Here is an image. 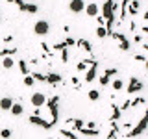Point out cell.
<instances>
[{
  "instance_id": "cell-5",
  "label": "cell",
  "mask_w": 148,
  "mask_h": 139,
  "mask_svg": "<svg viewBox=\"0 0 148 139\" xmlns=\"http://www.w3.org/2000/svg\"><path fill=\"white\" fill-rule=\"evenodd\" d=\"M145 89V83L141 82V78H130V83L126 87V93L128 95H135V93H141Z\"/></svg>"
},
{
  "instance_id": "cell-37",
  "label": "cell",
  "mask_w": 148,
  "mask_h": 139,
  "mask_svg": "<svg viewBox=\"0 0 148 139\" xmlns=\"http://www.w3.org/2000/svg\"><path fill=\"white\" fill-rule=\"evenodd\" d=\"M85 126L91 128V130H98V124H96L95 120H89V122H85Z\"/></svg>"
},
{
  "instance_id": "cell-33",
  "label": "cell",
  "mask_w": 148,
  "mask_h": 139,
  "mask_svg": "<svg viewBox=\"0 0 148 139\" xmlns=\"http://www.w3.org/2000/svg\"><path fill=\"white\" fill-rule=\"evenodd\" d=\"M65 45H67V48H69V46H74V45H76V41H74V37L67 35V39H65Z\"/></svg>"
},
{
  "instance_id": "cell-21",
  "label": "cell",
  "mask_w": 148,
  "mask_h": 139,
  "mask_svg": "<svg viewBox=\"0 0 148 139\" xmlns=\"http://www.w3.org/2000/svg\"><path fill=\"white\" fill-rule=\"evenodd\" d=\"M78 132H80L82 136H89V137H96V136H98V130H91V128H87V126L78 128Z\"/></svg>"
},
{
  "instance_id": "cell-40",
  "label": "cell",
  "mask_w": 148,
  "mask_h": 139,
  "mask_svg": "<svg viewBox=\"0 0 148 139\" xmlns=\"http://www.w3.org/2000/svg\"><path fill=\"white\" fill-rule=\"evenodd\" d=\"M41 48H43L45 52H52V50H50V46L46 45V43H41Z\"/></svg>"
},
{
  "instance_id": "cell-11",
  "label": "cell",
  "mask_w": 148,
  "mask_h": 139,
  "mask_svg": "<svg viewBox=\"0 0 148 139\" xmlns=\"http://www.w3.org/2000/svg\"><path fill=\"white\" fill-rule=\"evenodd\" d=\"M85 0H71L69 2V9H71L72 13H82L83 9H85Z\"/></svg>"
},
{
  "instance_id": "cell-32",
  "label": "cell",
  "mask_w": 148,
  "mask_h": 139,
  "mask_svg": "<svg viewBox=\"0 0 148 139\" xmlns=\"http://www.w3.org/2000/svg\"><path fill=\"white\" fill-rule=\"evenodd\" d=\"M61 61H63V63L69 61V48H63V50H61Z\"/></svg>"
},
{
  "instance_id": "cell-1",
  "label": "cell",
  "mask_w": 148,
  "mask_h": 139,
  "mask_svg": "<svg viewBox=\"0 0 148 139\" xmlns=\"http://www.w3.org/2000/svg\"><path fill=\"white\" fill-rule=\"evenodd\" d=\"M145 132H146V113H143L141 120H139V122L135 124V126H132V128H130V132L122 133V137H126V139H133V137H139V136H143Z\"/></svg>"
},
{
  "instance_id": "cell-25",
  "label": "cell",
  "mask_w": 148,
  "mask_h": 139,
  "mask_svg": "<svg viewBox=\"0 0 148 139\" xmlns=\"http://www.w3.org/2000/svg\"><path fill=\"white\" fill-rule=\"evenodd\" d=\"M30 74L35 82H46V74H43V72H30Z\"/></svg>"
},
{
  "instance_id": "cell-20",
  "label": "cell",
  "mask_w": 148,
  "mask_h": 139,
  "mask_svg": "<svg viewBox=\"0 0 148 139\" xmlns=\"http://www.w3.org/2000/svg\"><path fill=\"white\" fill-rule=\"evenodd\" d=\"M76 46H82V48L85 50V52H89V54L92 52V45H91L87 39H78V41H76Z\"/></svg>"
},
{
  "instance_id": "cell-39",
  "label": "cell",
  "mask_w": 148,
  "mask_h": 139,
  "mask_svg": "<svg viewBox=\"0 0 148 139\" xmlns=\"http://www.w3.org/2000/svg\"><path fill=\"white\" fill-rule=\"evenodd\" d=\"M72 85L76 87V89H80V80H78L76 76H72Z\"/></svg>"
},
{
  "instance_id": "cell-3",
  "label": "cell",
  "mask_w": 148,
  "mask_h": 139,
  "mask_svg": "<svg viewBox=\"0 0 148 139\" xmlns=\"http://www.w3.org/2000/svg\"><path fill=\"white\" fill-rule=\"evenodd\" d=\"M45 106H48V111H50V115H52V120H48V122L54 126V124L59 120V96L56 95L52 98H46Z\"/></svg>"
},
{
  "instance_id": "cell-22",
  "label": "cell",
  "mask_w": 148,
  "mask_h": 139,
  "mask_svg": "<svg viewBox=\"0 0 148 139\" xmlns=\"http://www.w3.org/2000/svg\"><path fill=\"white\" fill-rule=\"evenodd\" d=\"M128 2H130V0H122V2H120V15H119V19H120V21H124V19H126V15H128ZM119 21V22H120Z\"/></svg>"
},
{
  "instance_id": "cell-34",
  "label": "cell",
  "mask_w": 148,
  "mask_h": 139,
  "mask_svg": "<svg viewBox=\"0 0 148 139\" xmlns=\"http://www.w3.org/2000/svg\"><path fill=\"white\" fill-rule=\"evenodd\" d=\"M133 41H135V43H139V45H141V43H145V35L135 34V35H133Z\"/></svg>"
},
{
  "instance_id": "cell-6",
  "label": "cell",
  "mask_w": 148,
  "mask_h": 139,
  "mask_svg": "<svg viewBox=\"0 0 148 139\" xmlns=\"http://www.w3.org/2000/svg\"><path fill=\"white\" fill-rule=\"evenodd\" d=\"M111 37H113V39H117L119 43H120V50H122V52H128V50H130L132 43L128 41V37L124 35L122 32H113V34H111Z\"/></svg>"
},
{
  "instance_id": "cell-12",
  "label": "cell",
  "mask_w": 148,
  "mask_h": 139,
  "mask_svg": "<svg viewBox=\"0 0 148 139\" xmlns=\"http://www.w3.org/2000/svg\"><path fill=\"white\" fill-rule=\"evenodd\" d=\"M115 74H117V69H108V71H106V72L98 78L100 85H102V87H106V85H108V83L111 82V76H115Z\"/></svg>"
},
{
  "instance_id": "cell-16",
  "label": "cell",
  "mask_w": 148,
  "mask_h": 139,
  "mask_svg": "<svg viewBox=\"0 0 148 139\" xmlns=\"http://www.w3.org/2000/svg\"><path fill=\"white\" fill-rule=\"evenodd\" d=\"M13 100L11 96H2V98H0V109L2 111H9L11 109V106H13Z\"/></svg>"
},
{
  "instance_id": "cell-23",
  "label": "cell",
  "mask_w": 148,
  "mask_h": 139,
  "mask_svg": "<svg viewBox=\"0 0 148 139\" xmlns=\"http://www.w3.org/2000/svg\"><path fill=\"white\" fill-rule=\"evenodd\" d=\"M17 65H18V69H21V72L24 74V76H26V74H30V69H28V63L24 61V59H21V61H17Z\"/></svg>"
},
{
  "instance_id": "cell-35",
  "label": "cell",
  "mask_w": 148,
  "mask_h": 139,
  "mask_svg": "<svg viewBox=\"0 0 148 139\" xmlns=\"http://www.w3.org/2000/svg\"><path fill=\"white\" fill-rule=\"evenodd\" d=\"M76 69H78V71H80V72H82V71H87V63H85V59L78 63V65H76Z\"/></svg>"
},
{
  "instance_id": "cell-31",
  "label": "cell",
  "mask_w": 148,
  "mask_h": 139,
  "mask_svg": "<svg viewBox=\"0 0 148 139\" xmlns=\"http://www.w3.org/2000/svg\"><path fill=\"white\" fill-rule=\"evenodd\" d=\"M0 137H2V139H9V137H11V130H9V128H4L2 132H0Z\"/></svg>"
},
{
  "instance_id": "cell-2",
  "label": "cell",
  "mask_w": 148,
  "mask_h": 139,
  "mask_svg": "<svg viewBox=\"0 0 148 139\" xmlns=\"http://www.w3.org/2000/svg\"><path fill=\"white\" fill-rule=\"evenodd\" d=\"M119 9V4H115V0H106L100 6V15L106 19V21H115V13Z\"/></svg>"
},
{
  "instance_id": "cell-14",
  "label": "cell",
  "mask_w": 148,
  "mask_h": 139,
  "mask_svg": "<svg viewBox=\"0 0 148 139\" xmlns=\"http://www.w3.org/2000/svg\"><path fill=\"white\" fill-rule=\"evenodd\" d=\"M139 11H141V0H130L128 2V13L135 17Z\"/></svg>"
},
{
  "instance_id": "cell-44",
  "label": "cell",
  "mask_w": 148,
  "mask_h": 139,
  "mask_svg": "<svg viewBox=\"0 0 148 139\" xmlns=\"http://www.w3.org/2000/svg\"><path fill=\"white\" fill-rule=\"evenodd\" d=\"M46 139H54V137H46Z\"/></svg>"
},
{
  "instance_id": "cell-27",
  "label": "cell",
  "mask_w": 148,
  "mask_h": 139,
  "mask_svg": "<svg viewBox=\"0 0 148 139\" xmlns=\"http://www.w3.org/2000/svg\"><path fill=\"white\" fill-rule=\"evenodd\" d=\"M111 85H113V89H115V91H120V89L124 87V82H122V80H119V78H115V80L111 82Z\"/></svg>"
},
{
  "instance_id": "cell-17",
  "label": "cell",
  "mask_w": 148,
  "mask_h": 139,
  "mask_svg": "<svg viewBox=\"0 0 148 139\" xmlns=\"http://www.w3.org/2000/svg\"><path fill=\"white\" fill-rule=\"evenodd\" d=\"M0 65H2L6 71L15 67V59H13V56H6V58H0Z\"/></svg>"
},
{
  "instance_id": "cell-42",
  "label": "cell",
  "mask_w": 148,
  "mask_h": 139,
  "mask_svg": "<svg viewBox=\"0 0 148 139\" xmlns=\"http://www.w3.org/2000/svg\"><path fill=\"white\" fill-rule=\"evenodd\" d=\"M130 28H132V32H135V30H137V22H135V21H132V24H130Z\"/></svg>"
},
{
  "instance_id": "cell-8",
  "label": "cell",
  "mask_w": 148,
  "mask_h": 139,
  "mask_svg": "<svg viewBox=\"0 0 148 139\" xmlns=\"http://www.w3.org/2000/svg\"><path fill=\"white\" fill-rule=\"evenodd\" d=\"M28 122H30V124H35V126H39V128H45V130L52 128V124H50L48 120L43 119V117H37V115H30V117H28Z\"/></svg>"
},
{
  "instance_id": "cell-9",
  "label": "cell",
  "mask_w": 148,
  "mask_h": 139,
  "mask_svg": "<svg viewBox=\"0 0 148 139\" xmlns=\"http://www.w3.org/2000/svg\"><path fill=\"white\" fill-rule=\"evenodd\" d=\"M17 6L21 11H26V13H37L39 11V6L37 4H28V2H22V0H17Z\"/></svg>"
},
{
  "instance_id": "cell-13",
  "label": "cell",
  "mask_w": 148,
  "mask_h": 139,
  "mask_svg": "<svg viewBox=\"0 0 148 139\" xmlns=\"http://www.w3.org/2000/svg\"><path fill=\"white\" fill-rule=\"evenodd\" d=\"M83 11H85L89 17H96V15H100V4L91 2L89 6H85V9H83Z\"/></svg>"
},
{
  "instance_id": "cell-36",
  "label": "cell",
  "mask_w": 148,
  "mask_h": 139,
  "mask_svg": "<svg viewBox=\"0 0 148 139\" xmlns=\"http://www.w3.org/2000/svg\"><path fill=\"white\" fill-rule=\"evenodd\" d=\"M133 59H137V61H141V63H146V56H143V54H135Z\"/></svg>"
},
{
  "instance_id": "cell-19",
  "label": "cell",
  "mask_w": 148,
  "mask_h": 139,
  "mask_svg": "<svg viewBox=\"0 0 148 139\" xmlns=\"http://www.w3.org/2000/svg\"><path fill=\"white\" fill-rule=\"evenodd\" d=\"M111 109H113V113H111V117H109V122H117V120L120 119V115H122V111H120V108L117 104H113Z\"/></svg>"
},
{
  "instance_id": "cell-26",
  "label": "cell",
  "mask_w": 148,
  "mask_h": 139,
  "mask_svg": "<svg viewBox=\"0 0 148 139\" xmlns=\"http://www.w3.org/2000/svg\"><path fill=\"white\" fill-rule=\"evenodd\" d=\"M145 104V98L143 96H137L135 100H130V108H137V106H143Z\"/></svg>"
},
{
  "instance_id": "cell-30",
  "label": "cell",
  "mask_w": 148,
  "mask_h": 139,
  "mask_svg": "<svg viewBox=\"0 0 148 139\" xmlns=\"http://www.w3.org/2000/svg\"><path fill=\"white\" fill-rule=\"evenodd\" d=\"M34 83H35V80L32 78V74H26V76H24V85L26 87H32Z\"/></svg>"
},
{
  "instance_id": "cell-10",
  "label": "cell",
  "mask_w": 148,
  "mask_h": 139,
  "mask_svg": "<svg viewBox=\"0 0 148 139\" xmlns=\"http://www.w3.org/2000/svg\"><path fill=\"white\" fill-rule=\"evenodd\" d=\"M96 76H98V63L95 61L89 69H87V72H85V82H87V83L95 82V80H96Z\"/></svg>"
},
{
  "instance_id": "cell-38",
  "label": "cell",
  "mask_w": 148,
  "mask_h": 139,
  "mask_svg": "<svg viewBox=\"0 0 148 139\" xmlns=\"http://www.w3.org/2000/svg\"><path fill=\"white\" fill-rule=\"evenodd\" d=\"M96 22H98V26H104L106 24V19L102 15H96Z\"/></svg>"
},
{
  "instance_id": "cell-4",
  "label": "cell",
  "mask_w": 148,
  "mask_h": 139,
  "mask_svg": "<svg viewBox=\"0 0 148 139\" xmlns=\"http://www.w3.org/2000/svg\"><path fill=\"white\" fill-rule=\"evenodd\" d=\"M34 34L39 35V37H45L50 34V22L45 21V19H39V21H35L34 24Z\"/></svg>"
},
{
  "instance_id": "cell-28",
  "label": "cell",
  "mask_w": 148,
  "mask_h": 139,
  "mask_svg": "<svg viewBox=\"0 0 148 139\" xmlns=\"http://www.w3.org/2000/svg\"><path fill=\"white\" fill-rule=\"evenodd\" d=\"M98 98H100V91H98V89H91V91H89V100L96 102Z\"/></svg>"
},
{
  "instance_id": "cell-18",
  "label": "cell",
  "mask_w": 148,
  "mask_h": 139,
  "mask_svg": "<svg viewBox=\"0 0 148 139\" xmlns=\"http://www.w3.org/2000/svg\"><path fill=\"white\" fill-rule=\"evenodd\" d=\"M9 111H11L15 117H18V115L24 113V106H22L21 102H13V106H11V109H9Z\"/></svg>"
},
{
  "instance_id": "cell-43",
  "label": "cell",
  "mask_w": 148,
  "mask_h": 139,
  "mask_svg": "<svg viewBox=\"0 0 148 139\" xmlns=\"http://www.w3.org/2000/svg\"><path fill=\"white\" fill-rule=\"evenodd\" d=\"M11 39H13L11 35H6V37H4V43H9V41H11Z\"/></svg>"
},
{
  "instance_id": "cell-7",
  "label": "cell",
  "mask_w": 148,
  "mask_h": 139,
  "mask_svg": "<svg viewBox=\"0 0 148 139\" xmlns=\"http://www.w3.org/2000/svg\"><path fill=\"white\" fill-rule=\"evenodd\" d=\"M30 104L34 106V108H43V106L46 104V95H45V93H41V91L34 93V95L30 96Z\"/></svg>"
},
{
  "instance_id": "cell-29",
  "label": "cell",
  "mask_w": 148,
  "mask_h": 139,
  "mask_svg": "<svg viewBox=\"0 0 148 139\" xmlns=\"http://www.w3.org/2000/svg\"><path fill=\"white\" fill-rule=\"evenodd\" d=\"M96 37H100V39L108 37V32H106V28H104V26H98V28H96Z\"/></svg>"
},
{
  "instance_id": "cell-24",
  "label": "cell",
  "mask_w": 148,
  "mask_h": 139,
  "mask_svg": "<svg viewBox=\"0 0 148 139\" xmlns=\"http://www.w3.org/2000/svg\"><path fill=\"white\" fill-rule=\"evenodd\" d=\"M59 133L65 136V137H69V139H80V137H78V133L71 132V130H59Z\"/></svg>"
},
{
  "instance_id": "cell-41",
  "label": "cell",
  "mask_w": 148,
  "mask_h": 139,
  "mask_svg": "<svg viewBox=\"0 0 148 139\" xmlns=\"http://www.w3.org/2000/svg\"><path fill=\"white\" fill-rule=\"evenodd\" d=\"M146 32H148V26H146V24H143V26H141V35H145Z\"/></svg>"
},
{
  "instance_id": "cell-15",
  "label": "cell",
  "mask_w": 148,
  "mask_h": 139,
  "mask_svg": "<svg viewBox=\"0 0 148 139\" xmlns=\"http://www.w3.org/2000/svg\"><path fill=\"white\" fill-rule=\"evenodd\" d=\"M63 76L58 72H48L46 74V83H50V85H58V83H61Z\"/></svg>"
}]
</instances>
